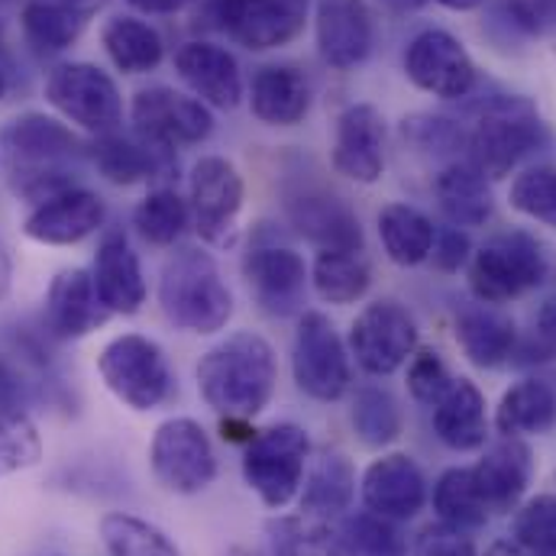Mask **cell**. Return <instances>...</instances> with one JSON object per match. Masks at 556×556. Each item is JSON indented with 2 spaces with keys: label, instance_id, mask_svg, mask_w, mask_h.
Listing matches in <instances>:
<instances>
[{
  "label": "cell",
  "instance_id": "obj_14",
  "mask_svg": "<svg viewBox=\"0 0 556 556\" xmlns=\"http://www.w3.org/2000/svg\"><path fill=\"white\" fill-rule=\"evenodd\" d=\"M130 117L137 127V137L159 146V149H175V146H194L211 137L214 117L211 108L198 98H188L175 88L152 85L137 91L130 104Z\"/></svg>",
  "mask_w": 556,
  "mask_h": 556
},
{
  "label": "cell",
  "instance_id": "obj_46",
  "mask_svg": "<svg viewBox=\"0 0 556 556\" xmlns=\"http://www.w3.org/2000/svg\"><path fill=\"white\" fill-rule=\"evenodd\" d=\"M453 386V376L437 350H417L408 363V389L420 405H437L446 389Z\"/></svg>",
  "mask_w": 556,
  "mask_h": 556
},
{
  "label": "cell",
  "instance_id": "obj_42",
  "mask_svg": "<svg viewBox=\"0 0 556 556\" xmlns=\"http://www.w3.org/2000/svg\"><path fill=\"white\" fill-rule=\"evenodd\" d=\"M346 556H408V544L395 521H386L372 511L346 515L340 521Z\"/></svg>",
  "mask_w": 556,
  "mask_h": 556
},
{
  "label": "cell",
  "instance_id": "obj_22",
  "mask_svg": "<svg viewBox=\"0 0 556 556\" xmlns=\"http://www.w3.org/2000/svg\"><path fill=\"white\" fill-rule=\"evenodd\" d=\"M288 224L317 250H363V227L353 207L324 191H301L285 201Z\"/></svg>",
  "mask_w": 556,
  "mask_h": 556
},
{
  "label": "cell",
  "instance_id": "obj_40",
  "mask_svg": "<svg viewBox=\"0 0 556 556\" xmlns=\"http://www.w3.org/2000/svg\"><path fill=\"white\" fill-rule=\"evenodd\" d=\"M101 544L108 556H181L165 531L127 511L101 518Z\"/></svg>",
  "mask_w": 556,
  "mask_h": 556
},
{
  "label": "cell",
  "instance_id": "obj_13",
  "mask_svg": "<svg viewBox=\"0 0 556 556\" xmlns=\"http://www.w3.org/2000/svg\"><path fill=\"white\" fill-rule=\"evenodd\" d=\"M207 13L233 42L266 52L298 39L304 29L307 0H207Z\"/></svg>",
  "mask_w": 556,
  "mask_h": 556
},
{
  "label": "cell",
  "instance_id": "obj_30",
  "mask_svg": "<svg viewBox=\"0 0 556 556\" xmlns=\"http://www.w3.org/2000/svg\"><path fill=\"white\" fill-rule=\"evenodd\" d=\"M253 114L269 127H298L311 111L307 78L291 65H266L250 88Z\"/></svg>",
  "mask_w": 556,
  "mask_h": 556
},
{
  "label": "cell",
  "instance_id": "obj_56",
  "mask_svg": "<svg viewBox=\"0 0 556 556\" xmlns=\"http://www.w3.org/2000/svg\"><path fill=\"white\" fill-rule=\"evenodd\" d=\"M485 556H538V554H528V551H521L518 544H495V547H492Z\"/></svg>",
  "mask_w": 556,
  "mask_h": 556
},
{
  "label": "cell",
  "instance_id": "obj_19",
  "mask_svg": "<svg viewBox=\"0 0 556 556\" xmlns=\"http://www.w3.org/2000/svg\"><path fill=\"white\" fill-rule=\"evenodd\" d=\"M243 278L266 314L288 317L301 311L311 269L288 247H253L243 256Z\"/></svg>",
  "mask_w": 556,
  "mask_h": 556
},
{
  "label": "cell",
  "instance_id": "obj_50",
  "mask_svg": "<svg viewBox=\"0 0 556 556\" xmlns=\"http://www.w3.org/2000/svg\"><path fill=\"white\" fill-rule=\"evenodd\" d=\"M29 405V386L20 376V369L0 356V412H26Z\"/></svg>",
  "mask_w": 556,
  "mask_h": 556
},
{
  "label": "cell",
  "instance_id": "obj_20",
  "mask_svg": "<svg viewBox=\"0 0 556 556\" xmlns=\"http://www.w3.org/2000/svg\"><path fill=\"white\" fill-rule=\"evenodd\" d=\"M366 511L386 521H408L427 502L424 472L408 453H382L369 463L359 482Z\"/></svg>",
  "mask_w": 556,
  "mask_h": 556
},
{
  "label": "cell",
  "instance_id": "obj_2",
  "mask_svg": "<svg viewBox=\"0 0 556 556\" xmlns=\"http://www.w3.org/2000/svg\"><path fill=\"white\" fill-rule=\"evenodd\" d=\"M159 304L168 324L198 337L224 330L233 317V291L220 276L217 260L198 247H181L165 260Z\"/></svg>",
  "mask_w": 556,
  "mask_h": 556
},
{
  "label": "cell",
  "instance_id": "obj_43",
  "mask_svg": "<svg viewBox=\"0 0 556 556\" xmlns=\"http://www.w3.org/2000/svg\"><path fill=\"white\" fill-rule=\"evenodd\" d=\"M508 201L518 214L554 227L556 230V168L554 165H531L525 168L508 191Z\"/></svg>",
  "mask_w": 556,
  "mask_h": 556
},
{
  "label": "cell",
  "instance_id": "obj_34",
  "mask_svg": "<svg viewBox=\"0 0 556 556\" xmlns=\"http://www.w3.org/2000/svg\"><path fill=\"white\" fill-rule=\"evenodd\" d=\"M437 227L427 214H420L412 204H386L379 211V240L386 247V256L395 266H420L430 260Z\"/></svg>",
  "mask_w": 556,
  "mask_h": 556
},
{
  "label": "cell",
  "instance_id": "obj_4",
  "mask_svg": "<svg viewBox=\"0 0 556 556\" xmlns=\"http://www.w3.org/2000/svg\"><path fill=\"white\" fill-rule=\"evenodd\" d=\"M547 142V127L528 98H495L466 137V162L489 181L505 178Z\"/></svg>",
  "mask_w": 556,
  "mask_h": 556
},
{
  "label": "cell",
  "instance_id": "obj_26",
  "mask_svg": "<svg viewBox=\"0 0 556 556\" xmlns=\"http://www.w3.org/2000/svg\"><path fill=\"white\" fill-rule=\"evenodd\" d=\"M108 0H26L23 33L39 52H65L81 39Z\"/></svg>",
  "mask_w": 556,
  "mask_h": 556
},
{
  "label": "cell",
  "instance_id": "obj_1",
  "mask_svg": "<svg viewBox=\"0 0 556 556\" xmlns=\"http://www.w3.org/2000/svg\"><path fill=\"white\" fill-rule=\"evenodd\" d=\"M194 376L207 408L220 417L253 420L276 395V350L263 333L237 330L201 356Z\"/></svg>",
  "mask_w": 556,
  "mask_h": 556
},
{
  "label": "cell",
  "instance_id": "obj_44",
  "mask_svg": "<svg viewBox=\"0 0 556 556\" xmlns=\"http://www.w3.org/2000/svg\"><path fill=\"white\" fill-rule=\"evenodd\" d=\"M511 544L538 556H556V495H538L515 511Z\"/></svg>",
  "mask_w": 556,
  "mask_h": 556
},
{
  "label": "cell",
  "instance_id": "obj_27",
  "mask_svg": "<svg viewBox=\"0 0 556 556\" xmlns=\"http://www.w3.org/2000/svg\"><path fill=\"white\" fill-rule=\"evenodd\" d=\"M356 495V469L353 459L340 450H324L304 472V485L298 492L301 515L337 521L350 511Z\"/></svg>",
  "mask_w": 556,
  "mask_h": 556
},
{
  "label": "cell",
  "instance_id": "obj_47",
  "mask_svg": "<svg viewBox=\"0 0 556 556\" xmlns=\"http://www.w3.org/2000/svg\"><path fill=\"white\" fill-rule=\"evenodd\" d=\"M412 556H476V544L463 528L437 521L417 534Z\"/></svg>",
  "mask_w": 556,
  "mask_h": 556
},
{
  "label": "cell",
  "instance_id": "obj_35",
  "mask_svg": "<svg viewBox=\"0 0 556 556\" xmlns=\"http://www.w3.org/2000/svg\"><path fill=\"white\" fill-rule=\"evenodd\" d=\"M311 285L327 304H356L372 285V269L363 250H317Z\"/></svg>",
  "mask_w": 556,
  "mask_h": 556
},
{
  "label": "cell",
  "instance_id": "obj_33",
  "mask_svg": "<svg viewBox=\"0 0 556 556\" xmlns=\"http://www.w3.org/2000/svg\"><path fill=\"white\" fill-rule=\"evenodd\" d=\"M556 424V392L541 379L515 382L495 412V427L502 437H531L547 433Z\"/></svg>",
  "mask_w": 556,
  "mask_h": 556
},
{
  "label": "cell",
  "instance_id": "obj_48",
  "mask_svg": "<svg viewBox=\"0 0 556 556\" xmlns=\"http://www.w3.org/2000/svg\"><path fill=\"white\" fill-rule=\"evenodd\" d=\"M469 260V237L463 233V227H446L437 230L433 237V250H430V263L440 273H459Z\"/></svg>",
  "mask_w": 556,
  "mask_h": 556
},
{
  "label": "cell",
  "instance_id": "obj_24",
  "mask_svg": "<svg viewBox=\"0 0 556 556\" xmlns=\"http://www.w3.org/2000/svg\"><path fill=\"white\" fill-rule=\"evenodd\" d=\"M94 291L101 298V304L111 314H139L146 304V276L139 266L137 250L130 247L124 230H108L98 243L94 253Z\"/></svg>",
  "mask_w": 556,
  "mask_h": 556
},
{
  "label": "cell",
  "instance_id": "obj_9",
  "mask_svg": "<svg viewBox=\"0 0 556 556\" xmlns=\"http://www.w3.org/2000/svg\"><path fill=\"white\" fill-rule=\"evenodd\" d=\"M46 101L88 134H114L124 117L117 81L91 62H65L46 78Z\"/></svg>",
  "mask_w": 556,
  "mask_h": 556
},
{
  "label": "cell",
  "instance_id": "obj_15",
  "mask_svg": "<svg viewBox=\"0 0 556 556\" xmlns=\"http://www.w3.org/2000/svg\"><path fill=\"white\" fill-rule=\"evenodd\" d=\"M405 75L412 85L443 98L456 101L476 88V62L466 46L446 29H420L405 49Z\"/></svg>",
  "mask_w": 556,
  "mask_h": 556
},
{
  "label": "cell",
  "instance_id": "obj_45",
  "mask_svg": "<svg viewBox=\"0 0 556 556\" xmlns=\"http://www.w3.org/2000/svg\"><path fill=\"white\" fill-rule=\"evenodd\" d=\"M42 459V440L29 412H0V469L16 472Z\"/></svg>",
  "mask_w": 556,
  "mask_h": 556
},
{
  "label": "cell",
  "instance_id": "obj_49",
  "mask_svg": "<svg viewBox=\"0 0 556 556\" xmlns=\"http://www.w3.org/2000/svg\"><path fill=\"white\" fill-rule=\"evenodd\" d=\"M405 137H412L424 149H456L459 142H466L463 130H456L443 117H412V121H405Z\"/></svg>",
  "mask_w": 556,
  "mask_h": 556
},
{
  "label": "cell",
  "instance_id": "obj_37",
  "mask_svg": "<svg viewBox=\"0 0 556 556\" xmlns=\"http://www.w3.org/2000/svg\"><path fill=\"white\" fill-rule=\"evenodd\" d=\"M101 42H104L111 62L124 75L152 72V68H159V62L165 55L162 36L146 20H137V16H114V20H108V26L101 33Z\"/></svg>",
  "mask_w": 556,
  "mask_h": 556
},
{
  "label": "cell",
  "instance_id": "obj_10",
  "mask_svg": "<svg viewBox=\"0 0 556 556\" xmlns=\"http://www.w3.org/2000/svg\"><path fill=\"white\" fill-rule=\"evenodd\" d=\"M291 372L298 389L314 402H340L350 392V353L327 314H301L291 346Z\"/></svg>",
  "mask_w": 556,
  "mask_h": 556
},
{
  "label": "cell",
  "instance_id": "obj_23",
  "mask_svg": "<svg viewBox=\"0 0 556 556\" xmlns=\"http://www.w3.org/2000/svg\"><path fill=\"white\" fill-rule=\"evenodd\" d=\"M175 68L198 101L217 111H233L243 101V75L237 59L214 42H185L175 52Z\"/></svg>",
  "mask_w": 556,
  "mask_h": 556
},
{
  "label": "cell",
  "instance_id": "obj_6",
  "mask_svg": "<svg viewBox=\"0 0 556 556\" xmlns=\"http://www.w3.org/2000/svg\"><path fill=\"white\" fill-rule=\"evenodd\" d=\"M98 372L108 392L130 412H152L165 405L175 389L165 350L142 333L114 337L98 356Z\"/></svg>",
  "mask_w": 556,
  "mask_h": 556
},
{
  "label": "cell",
  "instance_id": "obj_16",
  "mask_svg": "<svg viewBox=\"0 0 556 556\" xmlns=\"http://www.w3.org/2000/svg\"><path fill=\"white\" fill-rule=\"evenodd\" d=\"M108 220V204L98 191L88 188H65L46 201H39L26 220H23V233L26 240L39 243V247H75L85 243L88 237H94L98 230H104Z\"/></svg>",
  "mask_w": 556,
  "mask_h": 556
},
{
  "label": "cell",
  "instance_id": "obj_57",
  "mask_svg": "<svg viewBox=\"0 0 556 556\" xmlns=\"http://www.w3.org/2000/svg\"><path fill=\"white\" fill-rule=\"evenodd\" d=\"M7 85H10V78H7V59H3V49H0V101L7 98Z\"/></svg>",
  "mask_w": 556,
  "mask_h": 556
},
{
  "label": "cell",
  "instance_id": "obj_17",
  "mask_svg": "<svg viewBox=\"0 0 556 556\" xmlns=\"http://www.w3.org/2000/svg\"><path fill=\"white\" fill-rule=\"evenodd\" d=\"M333 172L356 181L376 185L386 172V121L372 104H350L337 117L333 149H330Z\"/></svg>",
  "mask_w": 556,
  "mask_h": 556
},
{
  "label": "cell",
  "instance_id": "obj_55",
  "mask_svg": "<svg viewBox=\"0 0 556 556\" xmlns=\"http://www.w3.org/2000/svg\"><path fill=\"white\" fill-rule=\"evenodd\" d=\"M440 7H446V10H459V13H466V10H476V7H482L485 0H437Z\"/></svg>",
  "mask_w": 556,
  "mask_h": 556
},
{
  "label": "cell",
  "instance_id": "obj_3",
  "mask_svg": "<svg viewBox=\"0 0 556 556\" xmlns=\"http://www.w3.org/2000/svg\"><path fill=\"white\" fill-rule=\"evenodd\" d=\"M3 146L13 165V188L29 201H46L72 185V162L81 155L75 134L46 114H23L7 124Z\"/></svg>",
  "mask_w": 556,
  "mask_h": 556
},
{
  "label": "cell",
  "instance_id": "obj_36",
  "mask_svg": "<svg viewBox=\"0 0 556 556\" xmlns=\"http://www.w3.org/2000/svg\"><path fill=\"white\" fill-rule=\"evenodd\" d=\"M273 556H346L340 525L311 515H278L266 525Z\"/></svg>",
  "mask_w": 556,
  "mask_h": 556
},
{
  "label": "cell",
  "instance_id": "obj_7",
  "mask_svg": "<svg viewBox=\"0 0 556 556\" xmlns=\"http://www.w3.org/2000/svg\"><path fill=\"white\" fill-rule=\"evenodd\" d=\"M311 459V437L298 424H276L260 430L243 453V479L273 511L291 505L301 492Z\"/></svg>",
  "mask_w": 556,
  "mask_h": 556
},
{
  "label": "cell",
  "instance_id": "obj_18",
  "mask_svg": "<svg viewBox=\"0 0 556 556\" xmlns=\"http://www.w3.org/2000/svg\"><path fill=\"white\" fill-rule=\"evenodd\" d=\"M317 52L330 68H356L369 59L376 26L366 0H317Z\"/></svg>",
  "mask_w": 556,
  "mask_h": 556
},
{
  "label": "cell",
  "instance_id": "obj_11",
  "mask_svg": "<svg viewBox=\"0 0 556 556\" xmlns=\"http://www.w3.org/2000/svg\"><path fill=\"white\" fill-rule=\"evenodd\" d=\"M417 353V324L412 311L395 298L366 304L350 327V356L376 379L395 376Z\"/></svg>",
  "mask_w": 556,
  "mask_h": 556
},
{
  "label": "cell",
  "instance_id": "obj_32",
  "mask_svg": "<svg viewBox=\"0 0 556 556\" xmlns=\"http://www.w3.org/2000/svg\"><path fill=\"white\" fill-rule=\"evenodd\" d=\"M172 149H159L142 137H121L114 134H101L91 146V159L98 165V172L114 181V185H137L152 175L162 172V159H168Z\"/></svg>",
  "mask_w": 556,
  "mask_h": 556
},
{
  "label": "cell",
  "instance_id": "obj_5",
  "mask_svg": "<svg viewBox=\"0 0 556 556\" xmlns=\"http://www.w3.org/2000/svg\"><path fill=\"white\" fill-rule=\"evenodd\" d=\"M551 273L544 243L525 230L498 233L469 263V291L479 304L498 307L534 291Z\"/></svg>",
  "mask_w": 556,
  "mask_h": 556
},
{
  "label": "cell",
  "instance_id": "obj_28",
  "mask_svg": "<svg viewBox=\"0 0 556 556\" xmlns=\"http://www.w3.org/2000/svg\"><path fill=\"white\" fill-rule=\"evenodd\" d=\"M433 433L456 453H472L485 443V395L472 379H453L446 395L433 405Z\"/></svg>",
  "mask_w": 556,
  "mask_h": 556
},
{
  "label": "cell",
  "instance_id": "obj_51",
  "mask_svg": "<svg viewBox=\"0 0 556 556\" xmlns=\"http://www.w3.org/2000/svg\"><path fill=\"white\" fill-rule=\"evenodd\" d=\"M534 327H538V337H541L551 350H556V294H551V298L538 307Z\"/></svg>",
  "mask_w": 556,
  "mask_h": 556
},
{
  "label": "cell",
  "instance_id": "obj_39",
  "mask_svg": "<svg viewBox=\"0 0 556 556\" xmlns=\"http://www.w3.org/2000/svg\"><path fill=\"white\" fill-rule=\"evenodd\" d=\"M191 224V207L175 188L149 191L134 211V227L149 247H175Z\"/></svg>",
  "mask_w": 556,
  "mask_h": 556
},
{
  "label": "cell",
  "instance_id": "obj_53",
  "mask_svg": "<svg viewBox=\"0 0 556 556\" xmlns=\"http://www.w3.org/2000/svg\"><path fill=\"white\" fill-rule=\"evenodd\" d=\"M220 430H224V440H233V443H250L256 437V430L243 417H224L220 420Z\"/></svg>",
  "mask_w": 556,
  "mask_h": 556
},
{
  "label": "cell",
  "instance_id": "obj_38",
  "mask_svg": "<svg viewBox=\"0 0 556 556\" xmlns=\"http://www.w3.org/2000/svg\"><path fill=\"white\" fill-rule=\"evenodd\" d=\"M433 511L440 515V521L453 525V528H482L492 511L476 485V476L472 469H446L437 485H433Z\"/></svg>",
  "mask_w": 556,
  "mask_h": 556
},
{
  "label": "cell",
  "instance_id": "obj_21",
  "mask_svg": "<svg viewBox=\"0 0 556 556\" xmlns=\"http://www.w3.org/2000/svg\"><path fill=\"white\" fill-rule=\"evenodd\" d=\"M111 311L101 304L94 291V278L88 269H62L46 291V330L55 340H81L104 327Z\"/></svg>",
  "mask_w": 556,
  "mask_h": 556
},
{
  "label": "cell",
  "instance_id": "obj_41",
  "mask_svg": "<svg viewBox=\"0 0 556 556\" xmlns=\"http://www.w3.org/2000/svg\"><path fill=\"white\" fill-rule=\"evenodd\" d=\"M350 420H353L359 443L369 450H386L402 433V408H399L395 395L386 389H376V386L356 392Z\"/></svg>",
  "mask_w": 556,
  "mask_h": 556
},
{
  "label": "cell",
  "instance_id": "obj_25",
  "mask_svg": "<svg viewBox=\"0 0 556 556\" xmlns=\"http://www.w3.org/2000/svg\"><path fill=\"white\" fill-rule=\"evenodd\" d=\"M531 450L521 443V437H505L485 450V456L472 466V476L492 515L511 511L521 502L531 482Z\"/></svg>",
  "mask_w": 556,
  "mask_h": 556
},
{
  "label": "cell",
  "instance_id": "obj_8",
  "mask_svg": "<svg viewBox=\"0 0 556 556\" xmlns=\"http://www.w3.org/2000/svg\"><path fill=\"white\" fill-rule=\"evenodd\" d=\"M155 482L172 495H198L217 479V453L207 430L194 417H168L149 443Z\"/></svg>",
  "mask_w": 556,
  "mask_h": 556
},
{
  "label": "cell",
  "instance_id": "obj_54",
  "mask_svg": "<svg viewBox=\"0 0 556 556\" xmlns=\"http://www.w3.org/2000/svg\"><path fill=\"white\" fill-rule=\"evenodd\" d=\"M10 285H13V256H10L7 243L0 240V301L10 294Z\"/></svg>",
  "mask_w": 556,
  "mask_h": 556
},
{
  "label": "cell",
  "instance_id": "obj_29",
  "mask_svg": "<svg viewBox=\"0 0 556 556\" xmlns=\"http://www.w3.org/2000/svg\"><path fill=\"white\" fill-rule=\"evenodd\" d=\"M456 343L463 346L466 359L479 369H498L515 356L518 330L515 320L498 314L489 304H476L459 311L456 317Z\"/></svg>",
  "mask_w": 556,
  "mask_h": 556
},
{
  "label": "cell",
  "instance_id": "obj_12",
  "mask_svg": "<svg viewBox=\"0 0 556 556\" xmlns=\"http://www.w3.org/2000/svg\"><path fill=\"white\" fill-rule=\"evenodd\" d=\"M243 175L224 155H204L188 175V207L201 240L227 247L237 233V217L243 211Z\"/></svg>",
  "mask_w": 556,
  "mask_h": 556
},
{
  "label": "cell",
  "instance_id": "obj_31",
  "mask_svg": "<svg viewBox=\"0 0 556 556\" xmlns=\"http://www.w3.org/2000/svg\"><path fill=\"white\" fill-rule=\"evenodd\" d=\"M433 194L453 227H482L492 217L489 178L466 159L450 162L433 178Z\"/></svg>",
  "mask_w": 556,
  "mask_h": 556
},
{
  "label": "cell",
  "instance_id": "obj_52",
  "mask_svg": "<svg viewBox=\"0 0 556 556\" xmlns=\"http://www.w3.org/2000/svg\"><path fill=\"white\" fill-rule=\"evenodd\" d=\"M134 10L139 13H152V16H162V13H178V10H185L188 3H194V0H127Z\"/></svg>",
  "mask_w": 556,
  "mask_h": 556
}]
</instances>
